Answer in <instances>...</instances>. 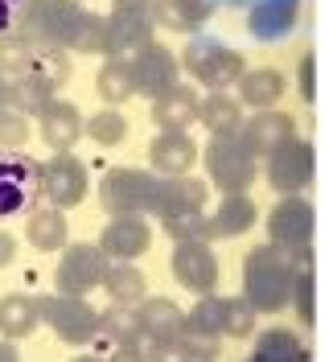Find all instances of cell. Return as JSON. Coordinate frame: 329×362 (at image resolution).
Here are the masks:
<instances>
[{"instance_id":"3","label":"cell","mask_w":329,"mask_h":362,"mask_svg":"<svg viewBox=\"0 0 329 362\" xmlns=\"http://www.w3.org/2000/svg\"><path fill=\"white\" fill-rule=\"evenodd\" d=\"M0 74L4 78L37 74L50 87H62L66 78H70V58H66V49L33 42V37H25L21 29H17V33H4L0 37Z\"/></svg>"},{"instance_id":"23","label":"cell","mask_w":329,"mask_h":362,"mask_svg":"<svg viewBox=\"0 0 329 362\" xmlns=\"http://www.w3.org/2000/svg\"><path fill=\"white\" fill-rule=\"evenodd\" d=\"M235 87H239L235 99H239L243 107H251V112H267V107L280 103V95L288 90V78L280 74V70L260 66V70H243Z\"/></svg>"},{"instance_id":"41","label":"cell","mask_w":329,"mask_h":362,"mask_svg":"<svg viewBox=\"0 0 329 362\" xmlns=\"http://www.w3.org/2000/svg\"><path fill=\"white\" fill-rule=\"evenodd\" d=\"M144 362H197L190 341H161V346H144Z\"/></svg>"},{"instance_id":"11","label":"cell","mask_w":329,"mask_h":362,"mask_svg":"<svg viewBox=\"0 0 329 362\" xmlns=\"http://www.w3.org/2000/svg\"><path fill=\"white\" fill-rule=\"evenodd\" d=\"M317 173V148L308 144V140H288L284 148H276L272 157H267V185L288 198V194H301L308 181Z\"/></svg>"},{"instance_id":"18","label":"cell","mask_w":329,"mask_h":362,"mask_svg":"<svg viewBox=\"0 0 329 362\" xmlns=\"http://www.w3.org/2000/svg\"><path fill=\"white\" fill-rule=\"evenodd\" d=\"M239 140L251 148V157H272L276 148H284L288 140H296V124H292V115L267 107V112H255L251 119H243Z\"/></svg>"},{"instance_id":"34","label":"cell","mask_w":329,"mask_h":362,"mask_svg":"<svg viewBox=\"0 0 329 362\" xmlns=\"http://www.w3.org/2000/svg\"><path fill=\"white\" fill-rule=\"evenodd\" d=\"M301 350H305V346L296 341V334L276 325V329H263V334H260V341H255V354H251V358H260V362H292Z\"/></svg>"},{"instance_id":"8","label":"cell","mask_w":329,"mask_h":362,"mask_svg":"<svg viewBox=\"0 0 329 362\" xmlns=\"http://www.w3.org/2000/svg\"><path fill=\"white\" fill-rule=\"evenodd\" d=\"M37 317L66 341V346H87L99 334V313L91 309L83 296H37Z\"/></svg>"},{"instance_id":"32","label":"cell","mask_w":329,"mask_h":362,"mask_svg":"<svg viewBox=\"0 0 329 362\" xmlns=\"http://www.w3.org/2000/svg\"><path fill=\"white\" fill-rule=\"evenodd\" d=\"M54 90L45 78H37V74H17V78H8V107L21 115H37L54 99Z\"/></svg>"},{"instance_id":"44","label":"cell","mask_w":329,"mask_h":362,"mask_svg":"<svg viewBox=\"0 0 329 362\" xmlns=\"http://www.w3.org/2000/svg\"><path fill=\"white\" fill-rule=\"evenodd\" d=\"M13 259H17V239L8 230H0V268H8Z\"/></svg>"},{"instance_id":"21","label":"cell","mask_w":329,"mask_h":362,"mask_svg":"<svg viewBox=\"0 0 329 362\" xmlns=\"http://www.w3.org/2000/svg\"><path fill=\"white\" fill-rule=\"evenodd\" d=\"M37 124H42V140L54 148V153H70L79 140H83V115L70 99H50L42 112H37Z\"/></svg>"},{"instance_id":"46","label":"cell","mask_w":329,"mask_h":362,"mask_svg":"<svg viewBox=\"0 0 329 362\" xmlns=\"http://www.w3.org/2000/svg\"><path fill=\"white\" fill-rule=\"evenodd\" d=\"M21 4V0H0V25H8V8Z\"/></svg>"},{"instance_id":"25","label":"cell","mask_w":329,"mask_h":362,"mask_svg":"<svg viewBox=\"0 0 329 362\" xmlns=\"http://www.w3.org/2000/svg\"><path fill=\"white\" fill-rule=\"evenodd\" d=\"M255 223H260V210L247 194H222L219 210L210 214V235L214 239H235V235H247Z\"/></svg>"},{"instance_id":"45","label":"cell","mask_w":329,"mask_h":362,"mask_svg":"<svg viewBox=\"0 0 329 362\" xmlns=\"http://www.w3.org/2000/svg\"><path fill=\"white\" fill-rule=\"evenodd\" d=\"M0 362H21V354H17V341H0Z\"/></svg>"},{"instance_id":"24","label":"cell","mask_w":329,"mask_h":362,"mask_svg":"<svg viewBox=\"0 0 329 362\" xmlns=\"http://www.w3.org/2000/svg\"><path fill=\"white\" fill-rule=\"evenodd\" d=\"M197 119V90L194 87H169L153 99V124L161 132H185Z\"/></svg>"},{"instance_id":"12","label":"cell","mask_w":329,"mask_h":362,"mask_svg":"<svg viewBox=\"0 0 329 362\" xmlns=\"http://www.w3.org/2000/svg\"><path fill=\"white\" fill-rule=\"evenodd\" d=\"M313 230H317V210L301 194L280 198L267 214V243H276V247H308Z\"/></svg>"},{"instance_id":"9","label":"cell","mask_w":329,"mask_h":362,"mask_svg":"<svg viewBox=\"0 0 329 362\" xmlns=\"http://www.w3.org/2000/svg\"><path fill=\"white\" fill-rule=\"evenodd\" d=\"M108 255L99 251V243H66L62 259L54 268V284L62 296H87L91 288L103 284V272H108Z\"/></svg>"},{"instance_id":"10","label":"cell","mask_w":329,"mask_h":362,"mask_svg":"<svg viewBox=\"0 0 329 362\" xmlns=\"http://www.w3.org/2000/svg\"><path fill=\"white\" fill-rule=\"evenodd\" d=\"M153 17L144 8H132V4H115L108 17H103V45L99 54L108 58H132L136 49L153 42Z\"/></svg>"},{"instance_id":"43","label":"cell","mask_w":329,"mask_h":362,"mask_svg":"<svg viewBox=\"0 0 329 362\" xmlns=\"http://www.w3.org/2000/svg\"><path fill=\"white\" fill-rule=\"evenodd\" d=\"M111 362H144V341H128V346H115Z\"/></svg>"},{"instance_id":"5","label":"cell","mask_w":329,"mask_h":362,"mask_svg":"<svg viewBox=\"0 0 329 362\" xmlns=\"http://www.w3.org/2000/svg\"><path fill=\"white\" fill-rule=\"evenodd\" d=\"M181 66L194 74V83H202L206 90H226L239 83L243 66V54L231 49L219 37H190L185 54H181Z\"/></svg>"},{"instance_id":"31","label":"cell","mask_w":329,"mask_h":362,"mask_svg":"<svg viewBox=\"0 0 329 362\" xmlns=\"http://www.w3.org/2000/svg\"><path fill=\"white\" fill-rule=\"evenodd\" d=\"M25 235L37 251H62L66 247V210H54V206H42L29 214L25 223Z\"/></svg>"},{"instance_id":"2","label":"cell","mask_w":329,"mask_h":362,"mask_svg":"<svg viewBox=\"0 0 329 362\" xmlns=\"http://www.w3.org/2000/svg\"><path fill=\"white\" fill-rule=\"evenodd\" d=\"M313 268V247H251L243 259V300L260 313H280L292 296V276Z\"/></svg>"},{"instance_id":"26","label":"cell","mask_w":329,"mask_h":362,"mask_svg":"<svg viewBox=\"0 0 329 362\" xmlns=\"http://www.w3.org/2000/svg\"><path fill=\"white\" fill-rule=\"evenodd\" d=\"M197 124H206L210 136H231L243 124V103L226 90H210L206 99H197Z\"/></svg>"},{"instance_id":"35","label":"cell","mask_w":329,"mask_h":362,"mask_svg":"<svg viewBox=\"0 0 329 362\" xmlns=\"http://www.w3.org/2000/svg\"><path fill=\"white\" fill-rule=\"evenodd\" d=\"M83 136H91V140L103 144V148H115V144L128 136V119L115 112V107H103V112H95L91 119H83Z\"/></svg>"},{"instance_id":"13","label":"cell","mask_w":329,"mask_h":362,"mask_svg":"<svg viewBox=\"0 0 329 362\" xmlns=\"http://www.w3.org/2000/svg\"><path fill=\"white\" fill-rule=\"evenodd\" d=\"M128 70H132V87L136 95H165L169 87H177V74H181V62H177L173 49H165V45L149 42L144 49H136L128 58Z\"/></svg>"},{"instance_id":"20","label":"cell","mask_w":329,"mask_h":362,"mask_svg":"<svg viewBox=\"0 0 329 362\" xmlns=\"http://www.w3.org/2000/svg\"><path fill=\"white\" fill-rule=\"evenodd\" d=\"M301 17V0H255L247 13V33L255 42H284L296 29Z\"/></svg>"},{"instance_id":"37","label":"cell","mask_w":329,"mask_h":362,"mask_svg":"<svg viewBox=\"0 0 329 362\" xmlns=\"http://www.w3.org/2000/svg\"><path fill=\"white\" fill-rule=\"evenodd\" d=\"M288 300L296 305L301 321L313 325V321H317V272H313V268L296 272V276H292V296H288Z\"/></svg>"},{"instance_id":"1","label":"cell","mask_w":329,"mask_h":362,"mask_svg":"<svg viewBox=\"0 0 329 362\" xmlns=\"http://www.w3.org/2000/svg\"><path fill=\"white\" fill-rule=\"evenodd\" d=\"M17 25L25 37L54 45V49L99 54L103 45V17H95L79 0H21Z\"/></svg>"},{"instance_id":"39","label":"cell","mask_w":329,"mask_h":362,"mask_svg":"<svg viewBox=\"0 0 329 362\" xmlns=\"http://www.w3.org/2000/svg\"><path fill=\"white\" fill-rule=\"evenodd\" d=\"M25 140H29V115L13 112V107H0V148L17 153Z\"/></svg>"},{"instance_id":"27","label":"cell","mask_w":329,"mask_h":362,"mask_svg":"<svg viewBox=\"0 0 329 362\" xmlns=\"http://www.w3.org/2000/svg\"><path fill=\"white\" fill-rule=\"evenodd\" d=\"M37 296H25V293H8L0 300V334L8 341H21L37 329Z\"/></svg>"},{"instance_id":"28","label":"cell","mask_w":329,"mask_h":362,"mask_svg":"<svg viewBox=\"0 0 329 362\" xmlns=\"http://www.w3.org/2000/svg\"><path fill=\"white\" fill-rule=\"evenodd\" d=\"M226 296L206 293L194 309L185 313V338H202V341H219L226 334Z\"/></svg>"},{"instance_id":"40","label":"cell","mask_w":329,"mask_h":362,"mask_svg":"<svg viewBox=\"0 0 329 362\" xmlns=\"http://www.w3.org/2000/svg\"><path fill=\"white\" fill-rule=\"evenodd\" d=\"M161 226H165V235L177 239V243H181V239H206V243L214 239V235H210V218H206V210H202V214H181V218H169V223H161Z\"/></svg>"},{"instance_id":"6","label":"cell","mask_w":329,"mask_h":362,"mask_svg":"<svg viewBox=\"0 0 329 362\" xmlns=\"http://www.w3.org/2000/svg\"><path fill=\"white\" fill-rule=\"evenodd\" d=\"M153 194H156V173H149V169L115 165L99 181V206L111 218L115 214H149L153 210Z\"/></svg>"},{"instance_id":"22","label":"cell","mask_w":329,"mask_h":362,"mask_svg":"<svg viewBox=\"0 0 329 362\" xmlns=\"http://www.w3.org/2000/svg\"><path fill=\"white\" fill-rule=\"evenodd\" d=\"M149 160H153L156 177H185L197 160V144L190 132H156L149 144Z\"/></svg>"},{"instance_id":"14","label":"cell","mask_w":329,"mask_h":362,"mask_svg":"<svg viewBox=\"0 0 329 362\" xmlns=\"http://www.w3.org/2000/svg\"><path fill=\"white\" fill-rule=\"evenodd\" d=\"M173 276L181 288L206 296L219 284V255L206 239H181L173 247Z\"/></svg>"},{"instance_id":"7","label":"cell","mask_w":329,"mask_h":362,"mask_svg":"<svg viewBox=\"0 0 329 362\" xmlns=\"http://www.w3.org/2000/svg\"><path fill=\"white\" fill-rule=\"evenodd\" d=\"M87 189H91V173L74 153H54L45 165H37V194L54 210L79 206L87 198Z\"/></svg>"},{"instance_id":"19","label":"cell","mask_w":329,"mask_h":362,"mask_svg":"<svg viewBox=\"0 0 329 362\" xmlns=\"http://www.w3.org/2000/svg\"><path fill=\"white\" fill-rule=\"evenodd\" d=\"M37 198V165L29 157H0V218L21 214Z\"/></svg>"},{"instance_id":"4","label":"cell","mask_w":329,"mask_h":362,"mask_svg":"<svg viewBox=\"0 0 329 362\" xmlns=\"http://www.w3.org/2000/svg\"><path fill=\"white\" fill-rule=\"evenodd\" d=\"M202 160H206V173L222 194H247L260 177V157H251V148L239 140V132L210 136Z\"/></svg>"},{"instance_id":"17","label":"cell","mask_w":329,"mask_h":362,"mask_svg":"<svg viewBox=\"0 0 329 362\" xmlns=\"http://www.w3.org/2000/svg\"><path fill=\"white\" fill-rule=\"evenodd\" d=\"M206 181L197 177H156V194H153V210L161 223H169V218H181V214H202L206 210Z\"/></svg>"},{"instance_id":"42","label":"cell","mask_w":329,"mask_h":362,"mask_svg":"<svg viewBox=\"0 0 329 362\" xmlns=\"http://www.w3.org/2000/svg\"><path fill=\"white\" fill-rule=\"evenodd\" d=\"M296 87H301V99H317V62H313V54L301 58V70H296Z\"/></svg>"},{"instance_id":"30","label":"cell","mask_w":329,"mask_h":362,"mask_svg":"<svg viewBox=\"0 0 329 362\" xmlns=\"http://www.w3.org/2000/svg\"><path fill=\"white\" fill-rule=\"evenodd\" d=\"M219 0H161V13H156V25H169V29H185L194 33L214 17Z\"/></svg>"},{"instance_id":"48","label":"cell","mask_w":329,"mask_h":362,"mask_svg":"<svg viewBox=\"0 0 329 362\" xmlns=\"http://www.w3.org/2000/svg\"><path fill=\"white\" fill-rule=\"evenodd\" d=\"M219 4H247V8H251V4H255V0H219Z\"/></svg>"},{"instance_id":"15","label":"cell","mask_w":329,"mask_h":362,"mask_svg":"<svg viewBox=\"0 0 329 362\" xmlns=\"http://www.w3.org/2000/svg\"><path fill=\"white\" fill-rule=\"evenodd\" d=\"M132 317H136V334H140L144 346L185 338V313L177 309L169 296H144L140 305H132Z\"/></svg>"},{"instance_id":"47","label":"cell","mask_w":329,"mask_h":362,"mask_svg":"<svg viewBox=\"0 0 329 362\" xmlns=\"http://www.w3.org/2000/svg\"><path fill=\"white\" fill-rule=\"evenodd\" d=\"M0 107H8V78L0 74Z\"/></svg>"},{"instance_id":"36","label":"cell","mask_w":329,"mask_h":362,"mask_svg":"<svg viewBox=\"0 0 329 362\" xmlns=\"http://www.w3.org/2000/svg\"><path fill=\"white\" fill-rule=\"evenodd\" d=\"M95 338H108L115 341V346H128V341H140V334H136V317H132V309H124V305H111L108 313H99V334Z\"/></svg>"},{"instance_id":"16","label":"cell","mask_w":329,"mask_h":362,"mask_svg":"<svg viewBox=\"0 0 329 362\" xmlns=\"http://www.w3.org/2000/svg\"><path fill=\"white\" fill-rule=\"evenodd\" d=\"M149 243H153V226L144 223V214H115L99 235V251L115 264L140 259L149 251Z\"/></svg>"},{"instance_id":"29","label":"cell","mask_w":329,"mask_h":362,"mask_svg":"<svg viewBox=\"0 0 329 362\" xmlns=\"http://www.w3.org/2000/svg\"><path fill=\"white\" fill-rule=\"evenodd\" d=\"M103 288H108L111 305H124V309L140 305V300L149 296L144 272H140V268H132V264H115V259H111L108 272H103Z\"/></svg>"},{"instance_id":"33","label":"cell","mask_w":329,"mask_h":362,"mask_svg":"<svg viewBox=\"0 0 329 362\" xmlns=\"http://www.w3.org/2000/svg\"><path fill=\"white\" fill-rule=\"evenodd\" d=\"M95 90L103 95V103H128L136 87H132V70H128V58H108L103 70H99V78H95Z\"/></svg>"},{"instance_id":"38","label":"cell","mask_w":329,"mask_h":362,"mask_svg":"<svg viewBox=\"0 0 329 362\" xmlns=\"http://www.w3.org/2000/svg\"><path fill=\"white\" fill-rule=\"evenodd\" d=\"M226 338H251L255 334V309L243 296H226Z\"/></svg>"},{"instance_id":"49","label":"cell","mask_w":329,"mask_h":362,"mask_svg":"<svg viewBox=\"0 0 329 362\" xmlns=\"http://www.w3.org/2000/svg\"><path fill=\"white\" fill-rule=\"evenodd\" d=\"M74 362H103V358H95V354H79Z\"/></svg>"}]
</instances>
